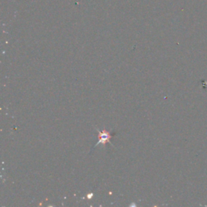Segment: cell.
Wrapping results in <instances>:
<instances>
[{
	"label": "cell",
	"mask_w": 207,
	"mask_h": 207,
	"mask_svg": "<svg viewBox=\"0 0 207 207\" xmlns=\"http://www.w3.org/2000/svg\"><path fill=\"white\" fill-rule=\"evenodd\" d=\"M100 140L99 142H97V144H100V143H106V142L108 141V139H110L111 138V135L108 133H107V132L105 131H102V132H100Z\"/></svg>",
	"instance_id": "6da1fadb"
}]
</instances>
